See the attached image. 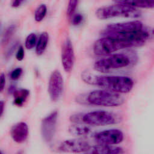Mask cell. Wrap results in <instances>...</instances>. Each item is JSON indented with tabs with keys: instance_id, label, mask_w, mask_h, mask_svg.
I'll use <instances>...</instances> for the list:
<instances>
[{
	"instance_id": "3",
	"label": "cell",
	"mask_w": 154,
	"mask_h": 154,
	"mask_svg": "<svg viewBox=\"0 0 154 154\" xmlns=\"http://www.w3.org/2000/svg\"><path fill=\"white\" fill-rule=\"evenodd\" d=\"M96 15L98 19L101 20L117 17L134 19L140 16V12L135 7L117 3L98 8Z\"/></svg>"
},
{
	"instance_id": "1",
	"label": "cell",
	"mask_w": 154,
	"mask_h": 154,
	"mask_svg": "<svg viewBox=\"0 0 154 154\" xmlns=\"http://www.w3.org/2000/svg\"><path fill=\"white\" fill-rule=\"evenodd\" d=\"M82 79L87 83L96 85L100 88L118 93L130 92L134 86L133 80L125 76L102 75L96 76L83 73Z\"/></svg>"
},
{
	"instance_id": "25",
	"label": "cell",
	"mask_w": 154,
	"mask_h": 154,
	"mask_svg": "<svg viewBox=\"0 0 154 154\" xmlns=\"http://www.w3.org/2000/svg\"><path fill=\"white\" fill-rule=\"evenodd\" d=\"M83 20V16L82 14H76L75 15L73 16V18H72V24L73 25H78L79 24H80L81 23V22Z\"/></svg>"
},
{
	"instance_id": "17",
	"label": "cell",
	"mask_w": 154,
	"mask_h": 154,
	"mask_svg": "<svg viewBox=\"0 0 154 154\" xmlns=\"http://www.w3.org/2000/svg\"><path fill=\"white\" fill-rule=\"evenodd\" d=\"M68 131L70 134L76 137H86L90 135L92 133V129L89 125H80V124H73L70 125Z\"/></svg>"
},
{
	"instance_id": "24",
	"label": "cell",
	"mask_w": 154,
	"mask_h": 154,
	"mask_svg": "<svg viewBox=\"0 0 154 154\" xmlns=\"http://www.w3.org/2000/svg\"><path fill=\"white\" fill-rule=\"evenodd\" d=\"M22 72H23V70L22 68L20 67L16 68L13 71H11L10 73V78L14 81L17 80L20 77L21 75L22 74Z\"/></svg>"
},
{
	"instance_id": "11",
	"label": "cell",
	"mask_w": 154,
	"mask_h": 154,
	"mask_svg": "<svg viewBox=\"0 0 154 154\" xmlns=\"http://www.w3.org/2000/svg\"><path fill=\"white\" fill-rule=\"evenodd\" d=\"M89 143L81 138L67 140L59 146V150L64 152L85 153L90 147Z\"/></svg>"
},
{
	"instance_id": "16",
	"label": "cell",
	"mask_w": 154,
	"mask_h": 154,
	"mask_svg": "<svg viewBox=\"0 0 154 154\" xmlns=\"http://www.w3.org/2000/svg\"><path fill=\"white\" fill-rule=\"evenodd\" d=\"M118 4L127 5L135 8H153L154 0H113Z\"/></svg>"
},
{
	"instance_id": "14",
	"label": "cell",
	"mask_w": 154,
	"mask_h": 154,
	"mask_svg": "<svg viewBox=\"0 0 154 154\" xmlns=\"http://www.w3.org/2000/svg\"><path fill=\"white\" fill-rule=\"evenodd\" d=\"M10 134L16 143L20 144L25 142L28 135V125L23 122L15 124L11 129Z\"/></svg>"
},
{
	"instance_id": "9",
	"label": "cell",
	"mask_w": 154,
	"mask_h": 154,
	"mask_svg": "<svg viewBox=\"0 0 154 154\" xmlns=\"http://www.w3.org/2000/svg\"><path fill=\"white\" fill-rule=\"evenodd\" d=\"M57 117V111H54L45 117L42 121V136L43 139L48 143L51 142L54 137L56 131Z\"/></svg>"
},
{
	"instance_id": "15",
	"label": "cell",
	"mask_w": 154,
	"mask_h": 154,
	"mask_svg": "<svg viewBox=\"0 0 154 154\" xmlns=\"http://www.w3.org/2000/svg\"><path fill=\"white\" fill-rule=\"evenodd\" d=\"M124 151L122 147L108 144H97L90 146L85 153L91 154H118Z\"/></svg>"
},
{
	"instance_id": "4",
	"label": "cell",
	"mask_w": 154,
	"mask_h": 154,
	"mask_svg": "<svg viewBox=\"0 0 154 154\" xmlns=\"http://www.w3.org/2000/svg\"><path fill=\"white\" fill-rule=\"evenodd\" d=\"M87 100L92 105L106 107L119 106L125 101L119 93L105 89L91 91L87 96Z\"/></svg>"
},
{
	"instance_id": "5",
	"label": "cell",
	"mask_w": 154,
	"mask_h": 154,
	"mask_svg": "<svg viewBox=\"0 0 154 154\" xmlns=\"http://www.w3.org/2000/svg\"><path fill=\"white\" fill-rule=\"evenodd\" d=\"M131 63L129 57L124 54H116L96 61L94 69L102 73L127 67Z\"/></svg>"
},
{
	"instance_id": "29",
	"label": "cell",
	"mask_w": 154,
	"mask_h": 154,
	"mask_svg": "<svg viewBox=\"0 0 154 154\" xmlns=\"http://www.w3.org/2000/svg\"><path fill=\"white\" fill-rule=\"evenodd\" d=\"M5 84V77L4 73L0 75V93L4 90Z\"/></svg>"
},
{
	"instance_id": "18",
	"label": "cell",
	"mask_w": 154,
	"mask_h": 154,
	"mask_svg": "<svg viewBox=\"0 0 154 154\" xmlns=\"http://www.w3.org/2000/svg\"><path fill=\"white\" fill-rule=\"evenodd\" d=\"M13 94L14 96V104L17 106H21L28 98L29 91L26 89H16Z\"/></svg>"
},
{
	"instance_id": "12",
	"label": "cell",
	"mask_w": 154,
	"mask_h": 154,
	"mask_svg": "<svg viewBox=\"0 0 154 154\" xmlns=\"http://www.w3.org/2000/svg\"><path fill=\"white\" fill-rule=\"evenodd\" d=\"M75 61L74 50L71 41L67 38L64 43L61 52V63L64 71L69 73L72 71Z\"/></svg>"
},
{
	"instance_id": "27",
	"label": "cell",
	"mask_w": 154,
	"mask_h": 154,
	"mask_svg": "<svg viewBox=\"0 0 154 154\" xmlns=\"http://www.w3.org/2000/svg\"><path fill=\"white\" fill-rule=\"evenodd\" d=\"M24 55H25V53H24V49L23 48V47L22 46H19L16 55V58L18 61H22L23 58H24Z\"/></svg>"
},
{
	"instance_id": "10",
	"label": "cell",
	"mask_w": 154,
	"mask_h": 154,
	"mask_svg": "<svg viewBox=\"0 0 154 154\" xmlns=\"http://www.w3.org/2000/svg\"><path fill=\"white\" fill-rule=\"evenodd\" d=\"M63 90V79L58 70L52 72L48 84V92L52 101L56 102L61 97Z\"/></svg>"
},
{
	"instance_id": "19",
	"label": "cell",
	"mask_w": 154,
	"mask_h": 154,
	"mask_svg": "<svg viewBox=\"0 0 154 154\" xmlns=\"http://www.w3.org/2000/svg\"><path fill=\"white\" fill-rule=\"evenodd\" d=\"M49 35L46 32H42L38 38L35 45V53L38 55L43 54L48 45Z\"/></svg>"
},
{
	"instance_id": "30",
	"label": "cell",
	"mask_w": 154,
	"mask_h": 154,
	"mask_svg": "<svg viewBox=\"0 0 154 154\" xmlns=\"http://www.w3.org/2000/svg\"><path fill=\"white\" fill-rule=\"evenodd\" d=\"M25 0H14L13 4H12V6L13 7H18L19 6H20L22 3Z\"/></svg>"
},
{
	"instance_id": "7",
	"label": "cell",
	"mask_w": 154,
	"mask_h": 154,
	"mask_svg": "<svg viewBox=\"0 0 154 154\" xmlns=\"http://www.w3.org/2000/svg\"><path fill=\"white\" fill-rule=\"evenodd\" d=\"M129 44L114 38L103 37L95 42L93 46L94 54L99 56L108 55L122 49L131 48Z\"/></svg>"
},
{
	"instance_id": "26",
	"label": "cell",
	"mask_w": 154,
	"mask_h": 154,
	"mask_svg": "<svg viewBox=\"0 0 154 154\" xmlns=\"http://www.w3.org/2000/svg\"><path fill=\"white\" fill-rule=\"evenodd\" d=\"M83 114H73L70 117V120L71 122L75 123H82V117Z\"/></svg>"
},
{
	"instance_id": "6",
	"label": "cell",
	"mask_w": 154,
	"mask_h": 154,
	"mask_svg": "<svg viewBox=\"0 0 154 154\" xmlns=\"http://www.w3.org/2000/svg\"><path fill=\"white\" fill-rule=\"evenodd\" d=\"M82 121L88 125L102 126L116 124L121 120L119 116L112 112L98 110L83 114Z\"/></svg>"
},
{
	"instance_id": "31",
	"label": "cell",
	"mask_w": 154,
	"mask_h": 154,
	"mask_svg": "<svg viewBox=\"0 0 154 154\" xmlns=\"http://www.w3.org/2000/svg\"><path fill=\"white\" fill-rule=\"evenodd\" d=\"M4 109V102L2 100L0 101V117H1Z\"/></svg>"
},
{
	"instance_id": "21",
	"label": "cell",
	"mask_w": 154,
	"mask_h": 154,
	"mask_svg": "<svg viewBox=\"0 0 154 154\" xmlns=\"http://www.w3.org/2000/svg\"><path fill=\"white\" fill-rule=\"evenodd\" d=\"M47 7L45 4H41L35 10L34 13V19L37 22L42 21L46 16Z\"/></svg>"
},
{
	"instance_id": "28",
	"label": "cell",
	"mask_w": 154,
	"mask_h": 154,
	"mask_svg": "<svg viewBox=\"0 0 154 154\" xmlns=\"http://www.w3.org/2000/svg\"><path fill=\"white\" fill-rule=\"evenodd\" d=\"M17 42H15L14 44H13L11 46V47L8 49V51H7V53H6V57L7 58H10L12 55H13V52H14V51H15V49H16V46H17Z\"/></svg>"
},
{
	"instance_id": "2",
	"label": "cell",
	"mask_w": 154,
	"mask_h": 154,
	"mask_svg": "<svg viewBox=\"0 0 154 154\" xmlns=\"http://www.w3.org/2000/svg\"><path fill=\"white\" fill-rule=\"evenodd\" d=\"M153 31L151 29L143 28L138 31L131 32H112L105 31L102 33L103 37L114 38L128 43L131 47L141 46L147 40L152 37Z\"/></svg>"
},
{
	"instance_id": "8",
	"label": "cell",
	"mask_w": 154,
	"mask_h": 154,
	"mask_svg": "<svg viewBox=\"0 0 154 154\" xmlns=\"http://www.w3.org/2000/svg\"><path fill=\"white\" fill-rule=\"evenodd\" d=\"M123 138V133L118 129H106L94 135V140L99 144H117L120 143Z\"/></svg>"
},
{
	"instance_id": "22",
	"label": "cell",
	"mask_w": 154,
	"mask_h": 154,
	"mask_svg": "<svg viewBox=\"0 0 154 154\" xmlns=\"http://www.w3.org/2000/svg\"><path fill=\"white\" fill-rule=\"evenodd\" d=\"M37 43V36L35 33L29 34L26 38L25 45L27 49H32Z\"/></svg>"
},
{
	"instance_id": "20",
	"label": "cell",
	"mask_w": 154,
	"mask_h": 154,
	"mask_svg": "<svg viewBox=\"0 0 154 154\" xmlns=\"http://www.w3.org/2000/svg\"><path fill=\"white\" fill-rule=\"evenodd\" d=\"M15 31H16V26L15 25H11L9 26H8L3 34L2 41H1L2 44L6 45V44L8 43V42L12 38L13 34H14Z\"/></svg>"
},
{
	"instance_id": "23",
	"label": "cell",
	"mask_w": 154,
	"mask_h": 154,
	"mask_svg": "<svg viewBox=\"0 0 154 154\" xmlns=\"http://www.w3.org/2000/svg\"><path fill=\"white\" fill-rule=\"evenodd\" d=\"M78 0H69L67 9V14L68 16H71L75 11L78 4Z\"/></svg>"
},
{
	"instance_id": "13",
	"label": "cell",
	"mask_w": 154,
	"mask_h": 154,
	"mask_svg": "<svg viewBox=\"0 0 154 154\" xmlns=\"http://www.w3.org/2000/svg\"><path fill=\"white\" fill-rule=\"evenodd\" d=\"M143 23L140 20H132L122 23H111L106 26V30L112 32H131L143 28Z\"/></svg>"
}]
</instances>
